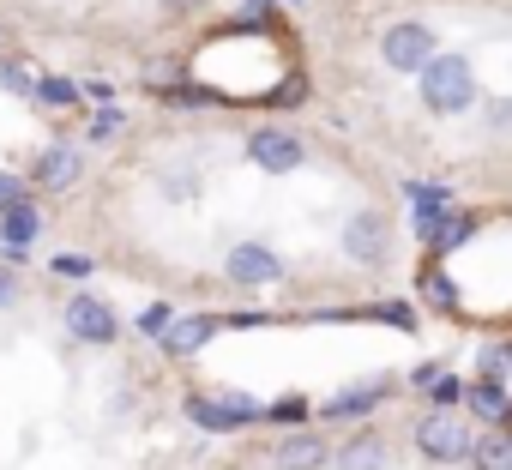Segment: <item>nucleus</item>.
Here are the masks:
<instances>
[{
    "instance_id": "1",
    "label": "nucleus",
    "mask_w": 512,
    "mask_h": 470,
    "mask_svg": "<svg viewBox=\"0 0 512 470\" xmlns=\"http://www.w3.org/2000/svg\"><path fill=\"white\" fill-rule=\"evenodd\" d=\"M416 73H422V103H428L434 115H458V109L476 103V73H470L464 55H440V49H434Z\"/></svg>"
},
{
    "instance_id": "2",
    "label": "nucleus",
    "mask_w": 512,
    "mask_h": 470,
    "mask_svg": "<svg viewBox=\"0 0 512 470\" xmlns=\"http://www.w3.org/2000/svg\"><path fill=\"white\" fill-rule=\"evenodd\" d=\"M181 410H187V422H193V428H205V434H229V428H247V422H260V410H266V404H253L247 392H217V398L193 392Z\"/></svg>"
},
{
    "instance_id": "3",
    "label": "nucleus",
    "mask_w": 512,
    "mask_h": 470,
    "mask_svg": "<svg viewBox=\"0 0 512 470\" xmlns=\"http://www.w3.org/2000/svg\"><path fill=\"white\" fill-rule=\"evenodd\" d=\"M416 446H422L428 464H458V458H470V434L458 428V416H422V422H416Z\"/></svg>"
},
{
    "instance_id": "4",
    "label": "nucleus",
    "mask_w": 512,
    "mask_h": 470,
    "mask_svg": "<svg viewBox=\"0 0 512 470\" xmlns=\"http://www.w3.org/2000/svg\"><path fill=\"white\" fill-rule=\"evenodd\" d=\"M247 157L260 163L266 175H290V169H302V157H308V151H302V139H296V133H284V127H260V133L247 139Z\"/></svg>"
},
{
    "instance_id": "5",
    "label": "nucleus",
    "mask_w": 512,
    "mask_h": 470,
    "mask_svg": "<svg viewBox=\"0 0 512 470\" xmlns=\"http://www.w3.org/2000/svg\"><path fill=\"white\" fill-rule=\"evenodd\" d=\"M344 254H350V260H362V266H380V260L392 254V229H386V217H380V211H362V217H350V223H344Z\"/></svg>"
},
{
    "instance_id": "6",
    "label": "nucleus",
    "mask_w": 512,
    "mask_h": 470,
    "mask_svg": "<svg viewBox=\"0 0 512 470\" xmlns=\"http://www.w3.org/2000/svg\"><path fill=\"white\" fill-rule=\"evenodd\" d=\"M223 272H229L235 284H247V290H260V284H278V278H284V260H278L266 242H241V248H229Z\"/></svg>"
},
{
    "instance_id": "7",
    "label": "nucleus",
    "mask_w": 512,
    "mask_h": 470,
    "mask_svg": "<svg viewBox=\"0 0 512 470\" xmlns=\"http://www.w3.org/2000/svg\"><path fill=\"white\" fill-rule=\"evenodd\" d=\"M380 55H386V67L416 73V67L434 55V31H428V25H392V31L380 37Z\"/></svg>"
},
{
    "instance_id": "8",
    "label": "nucleus",
    "mask_w": 512,
    "mask_h": 470,
    "mask_svg": "<svg viewBox=\"0 0 512 470\" xmlns=\"http://www.w3.org/2000/svg\"><path fill=\"white\" fill-rule=\"evenodd\" d=\"M67 332L85 338V344H115V338H121V320H115L109 302H97V296H73V308H67Z\"/></svg>"
},
{
    "instance_id": "9",
    "label": "nucleus",
    "mask_w": 512,
    "mask_h": 470,
    "mask_svg": "<svg viewBox=\"0 0 512 470\" xmlns=\"http://www.w3.org/2000/svg\"><path fill=\"white\" fill-rule=\"evenodd\" d=\"M217 326H223V314H187V320H169V326L157 332V344H163L169 356H199V350L217 338Z\"/></svg>"
},
{
    "instance_id": "10",
    "label": "nucleus",
    "mask_w": 512,
    "mask_h": 470,
    "mask_svg": "<svg viewBox=\"0 0 512 470\" xmlns=\"http://www.w3.org/2000/svg\"><path fill=\"white\" fill-rule=\"evenodd\" d=\"M37 235H43V211L31 205V199H13L7 211H0V242H7L13 248V260L37 242Z\"/></svg>"
},
{
    "instance_id": "11",
    "label": "nucleus",
    "mask_w": 512,
    "mask_h": 470,
    "mask_svg": "<svg viewBox=\"0 0 512 470\" xmlns=\"http://www.w3.org/2000/svg\"><path fill=\"white\" fill-rule=\"evenodd\" d=\"M386 404V386L374 380V386H350V392H332L326 404H320V416H332V422H350V416H368V410H380Z\"/></svg>"
},
{
    "instance_id": "12",
    "label": "nucleus",
    "mask_w": 512,
    "mask_h": 470,
    "mask_svg": "<svg viewBox=\"0 0 512 470\" xmlns=\"http://www.w3.org/2000/svg\"><path fill=\"white\" fill-rule=\"evenodd\" d=\"M320 464H332V446H326L320 434H284L278 470H320Z\"/></svg>"
},
{
    "instance_id": "13",
    "label": "nucleus",
    "mask_w": 512,
    "mask_h": 470,
    "mask_svg": "<svg viewBox=\"0 0 512 470\" xmlns=\"http://www.w3.org/2000/svg\"><path fill=\"white\" fill-rule=\"evenodd\" d=\"M386 464H392V452L380 434H356L338 446V470H386Z\"/></svg>"
},
{
    "instance_id": "14",
    "label": "nucleus",
    "mask_w": 512,
    "mask_h": 470,
    "mask_svg": "<svg viewBox=\"0 0 512 470\" xmlns=\"http://www.w3.org/2000/svg\"><path fill=\"white\" fill-rule=\"evenodd\" d=\"M79 169H85V163H79L73 145H49V151L37 157V181H43V187H73Z\"/></svg>"
},
{
    "instance_id": "15",
    "label": "nucleus",
    "mask_w": 512,
    "mask_h": 470,
    "mask_svg": "<svg viewBox=\"0 0 512 470\" xmlns=\"http://www.w3.org/2000/svg\"><path fill=\"white\" fill-rule=\"evenodd\" d=\"M470 458L476 470H512V428H488L470 440Z\"/></svg>"
},
{
    "instance_id": "16",
    "label": "nucleus",
    "mask_w": 512,
    "mask_h": 470,
    "mask_svg": "<svg viewBox=\"0 0 512 470\" xmlns=\"http://www.w3.org/2000/svg\"><path fill=\"white\" fill-rule=\"evenodd\" d=\"M470 410H476V416H488V422H506V416H512V404H506V392H500V380H494V374H482V380L470 386Z\"/></svg>"
},
{
    "instance_id": "17",
    "label": "nucleus",
    "mask_w": 512,
    "mask_h": 470,
    "mask_svg": "<svg viewBox=\"0 0 512 470\" xmlns=\"http://www.w3.org/2000/svg\"><path fill=\"white\" fill-rule=\"evenodd\" d=\"M37 103H49V109H73V103H79V85H73V79H37Z\"/></svg>"
},
{
    "instance_id": "18",
    "label": "nucleus",
    "mask_w": 512,
    "mask_h": 470,
    "mask_svg": "<svg viewBox=\"0 0 512 470\" xmlns=\"http://www.w3.org/2000/svg\"><path fill=\"white\" fill-rule=\"evenodd\" d=\"M0 91H7V97H31L37 91V73L25 61H7V67H0Z\"/></svg>"
},
{
    "instance_id": "19",
    "label": "nucleus",
    "mask_w": 512,
    "mask_h": 470,
    "mask_svg": "<svg viewBox=\"0 0 512 470\" xmlns=\"http://www.w3.org/2000/svg\"><path fill=\"white\" fill-rule=\"evenodd\" d=\"M302 416H308V398H302V392H290V398H278V404H266V410H260V422H284V428H290V422H302Z\"/></svg>"
},
{
    "instance_id": "20",
    "label": "nucleus",
    "mask_w": 512,
    "mask_h": 470,
    "mask_svg": "<svg viewBox=\"0 0 512 470\" xmlns=\"http://www.w3.org/2000/svg\"><path fill=\"white\" fill-rule=\"evenodd\" d=\"M422 296H428L434 308H458V290H452L446 272H428V278H422Z\"/></svg>"
},
{
    "instance_id": "21",
    "label": "nucleus",
    "mask_w": 512,
    "mask_h": 470,
    "mask_svg": "<svg viewBox=\"0 0 512 470\" xmlns=\"http://www.w3.org/2000/svg\"><path fill=\"white\" fill-rule=\"evenodd\" d=\"M49 272L79 284V278H91V260H85V254H55V266H49Z\"/></svg>"
},
{
    "instance_id": "22",
    "label": "nucleus",
    "mask_w": 512,
    "mask_h": 470,
    "mask_svg": "<svg viewBox=\"0 0 512 470\" xmlns=\"http://www.w3.org/2000/svg\"><path fill=\"white\" fill-rule=\"evenodd\" d=\"M169 320H175V308H169V302H151V308L139 314V332H145V338H157V332H163Z\"/></svg>"
},
{
    "instance_id": "23",
    "label": "nucleus",
    "mask_w": 512,
    "mask_h": 470,
    "mask_svg": "<svg viewBox=\"0 0 512 470\" xmlns=\"http://www.w3.org/2000/svg\"><path fill=\"white\" fill-rule=\"evenodd\" d=\"M115 133H121V109H109V103H103V109L91 115V139H115Z\"/></svg>"
},
{
    "instance_id": "24",
    "label": "nucleus",
    "mask_w": 512,
    "mask_h": 470,
    "mask_svg": "<svg viewBox=\"0 0 512 470\" xmlns=\"http://www.w3.org/2000/svg\"><path fill=\"white\" fill-rule=\"evenodd\" d=\"M13 199H25V175H7V169H0V211H7Z\"/></svg>"
},
{
    "instance_id": "25",
    "label": "nucleus",
    "mask_w": 512,
    "mask_h": 470,
    "mask_svg": "<svg viewBox=\"0 0 512 470\" xmlns=\"http://www.w3.org/2000/svg\"><path fill=\"white\" fill-rule=\"evenodd\" d=\"M374 314H380V320H392V326H398V332H410V326H416V320H410V308H404V302H386V308H374Z\"/></svg>"
},
{
    "instance_id": "26",
    "label": "nucleus",
    "mask_w": 512,
    "mask_h": 470,
    "mask_svg": "<svg viewBox=\"0 0 512 470\" xmlns=\"http://www.w3.org/2000/svg\"><path fill=\"white\" fill-rule=\"evenodd\" d=\"M13 296H19V272L0 266V308H13Z\"/></svg>"
},
{
    "instance_id": "27",
    "label": "nucleus",
    "mask_w": 512,
    "mask_h": 470,
    "mask_svg": "<svg viewBox=\"0 0 512 470\" xmlns=\"http://www.w3.org/2000/svg\"><path fill=\"white\" fill-rule=\"evenodd\" d=\"M488 121H494V133H506L512 127V103H488Z\"/></svg>"
},
{
    "instance_id": "28",
    "label": "nucleus",
    "mask_w": 512,
    "mask_h": 470,
    "mask_svg": "<svg viewBox=\"0 0 512 470\" xmlns=\"http://www.w3.org/2000/svg\"><path fill=\"white\" fill-rule=\"evenodd\" d=\"M163 7H169V13H187V7H199V0H163Z\"/></svg>"
},
{
    "instance_id": "29",
    "label": "nucleus",
    "mask_w": 512,
    "mask_h": 470,
    "mask_svg": "<svg viewBox=\"0 0 512 470\" xmlns=\"http://www.w3.org/2000/svg\"><path fill=\"white\" fill-rule=\"evenodd\" d=\"M290 7H296V0H290Z\"/></svg>"
}]
</instances>
